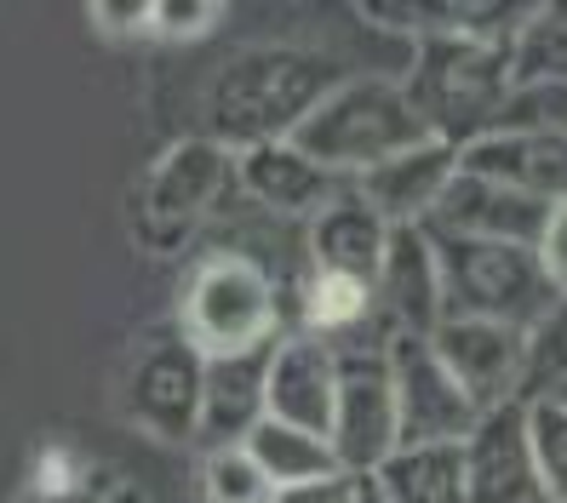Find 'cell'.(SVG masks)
I'll return each mask as SVG.
<instances>
[{"mask_svg": "<svg viewBox=\"0 0 567 503\" xmlns=\"http://www.w3.org/2000/svg\"><path fill=\"white\" fill-rule=\"evenodd\" d=\"M327 447H332V458H339L344 475H373V469L402 447V429H395L390 355L379 344L339 349V389H332Z\"/></svg>", "mask_w": 567, "mask_h": 503, "instance_id": "cell-6", "label": "cell"}, {"mask_svg": "<svg viewBox=\"0 0 567 503\" xmlns=\"http://www.w3.org/2000/svg\"><path fill=\"white\" fill-rule=\"evenodd\" d=\"M550 395H556V400H561V407H567V384H561V389H550Z\"/></svg>", "mask_w": 567, "mask_h": 503, "instance_id": "cell-34", "label": "cell"}, {"mask_svg": "<svg viewBox=\"0 0 567 503\" xmlns=\"http://www.w3.org/2000/svg\"><path fill=\"white\" fill-rule=\"evenodd\" d=\"M516 81H567V0H545L522 35L511 41Z\"/></svg>", "mask_w": 567, "mask_h": 503, "instance_id": "cell-25", "label": "cell"}, {"mask_svg": "<svg viewBox=\"0 0 567 503\" xmlns=\"http://www.w3.org/2000/svg\"><path fill=\"white\" fill-rule=\"evenodd\" d=\"M373 315L384 344L390 338H430L442 321V275H436V247L424 223L390 229V247L373 281Z\"/></svg>", "mask_w": 567, "mask_h": 503, "instance_id": "cell-12", "label": "cell"}, {"mask_svg": "<svg viewBox=\"0 0 567 503\" xmlns=\"http://www.w3.org/2000/svg\"><path fill=\"white\" fill-rule=\"evenodd\" d=\"M464 503H545L527 447V407L505 400L464 434Z\"/></svg>", "mask_w": 567, "mask_h": 503, "instance_id": "cell-13", "label": "cell"}, {"mask_svg": "<svg viewBox=\"0 0 567 503\" xmlns=\"http://www.w3.org/2000/svg\"><path fill=\"white\" fill-rule=\"evenodd\" d=\"M373 481L390 503H464V447H395Z\"/></svg>", "mask_w": 567, "mask_h": 503, "instance_id": "cell-21", "label": "cell"}, {"mask_svg": "<svg viewBox=\"0 0 567 503\" xmlns=\"http://www.w3.org/2000/svg\"><path fill=\"white\" fill-rule=\"evenodd\" d=\"M355 7H361L367 23L395 35V41L458 35V41L511 46L522 29L539 18L545 0H355Z\"/></svg>", "mask_w": 567, "mask_h": 503, "instance_id": "cell-10", "label": "cell"}, {"mask_svg": "<svg viewBox=\"0 0 567 503\" xmlns=\"http://www.w3.org/2000/svg\"><path fill=\"white\" fill-rule=\"evenodd\" d=\"M86 7H92V23L104 29V35L126 41V35H144L150 29L155 0H86Z\"/></svg>", "mask_w": 567, "mask_h": 503, "instance_id": "cell-31", "label": "cell"}, {"mask_svg": "<svg viewBox=\"0 0 567 503\" xmlns=\"http://www.w3.org/2000/svg\"><path fill=\"white\" fill-rule=\"evenodd\" d=\"M276 326H281L276 281L264 275V263H252L241 252H218L184 281L178 332H184V344L202 360L270 349Z\"/></svg>", "mask_w": 567, "mask_h": 503, "instance_id": "cell-5", "label": "cell"}, {"mask_svg": "<svg viewBox=\"0 0 567 503\" xmlns=\"http://www.w3.org/2000/svg\"><path fill=\"white\" fill-rule=\"evenodd\" d=\"M202 492H207V503H270V497H276L270 475L252 463L247 447H218V452H207V463H202Z\"/></svg>", "mask_w": 567, "mask_h": 503, "instance_id": "cell-28", "label": "cell"}, {"mask_svg": "<svg viewBox=\"0 0 567 503\" xmlns=\"http://www.w3.org/2000/svg\"><path fill=\"white\" fill-rule=\"evenodd\" d=\"M458 166L476 178L511 184L545 207H567V138H527V132H487L471 149H458Z\"/></svg>", "mask_w": 567, "mask_h": 503, "instance_id": "cell-19", "label": "cell"}, {"mask_svg": "<svg viewBox=\"0 0 567 503\" xmlns=\"http://www.w3.org/2000/svg\"><path fill=\"white\" fill-rule=\"evenodd\" d=\"M350 75H367V70H355L350 57L327 52V46H292V41L247 46L207 81V97H202L207 138L229 155L287 144L321 97L332 86H344Z\"/></svg>", "mask_w": 567, "mask_h": 503, "instance_id": "cell-1", "label": "cell"}, {"mask_svg": "<svg viewBox=\"0 0 567 503\" xmlns=\"http://www.w3.org/2000/svg\"><path fill=\"white\" fill-rule=\"evenodd\" d=\"M236 184L258 200V207H270V212H281V218H316L332 195L350 189V178L327 172V166L310 160L292 138L236 155Z\"/></svg>", "mask_w": 567, "mask_h": 503, "instance_id": "cell-17", "label": "cell"}, {"mask_svg": "<svg viewBox=\"0 0 567 503\" xmlns=\"http://www.w3.org/2000/svg\"><path fill=\"white\" fill-rule=\"evenodd\" d=\"M424 138L430 132L419 126V115L408 104L402 75H384V70H367V75H350L344 86H332L310 109V120L292 132V144L310 160H321L327 172H339L350 184L367 166L402 155Z\"/></svg>", "mask_w": 567, "mask_h": 503, "instance_id": "cell-3", "label": "cell"}, {"mask_svg": "<svg viewBox=\"0 0 567 503\" xmlns=\"http://www.w3.org/2000/svg\"><path fill=\"white\" fill-rule=\"evenodd\" d=\"M264 366L270 349L247 355H218L202 366V412H195V441L207 452L241 447L247 434L264 423Z\"/></svg>", "mask_w": 567, "mask_h": 503, "instance_id": "cell-18", "label": "cell"}, {"mask_svg": "<svg viewBox=\"0 0 567 503\" xmlns=\"http://www.w3.org/2000/svg\"><path fill=\"white\" fill-rule=\"evenodd\" d=\"M350 497H355V475H321V481L281 486L270 503H350Z\"/></svg>", "mask_w": 567, "mask_h": 503, "instance_id": "cell-32", "label": "cell"}, {"mask_svg": "<svg viewBox=\"0 0 567 503\" xmlns=\"http://www.w3.org/2000/svg\"><path fill=\"white\" fill-rule=\"evenodd\" d=\"M453 172H458V149L424 138V144H413V149H402V155L367 166L350 189H355L390 229H402V223H424L430 212H436V200H442V189L453 184Z\"/></svg>", "mask_w": 567, "mask_h": 503, "instance_id": "cell-16", "label": "cell"}, {"mask_svg": "<svg viewBox=\"0 0 567 503\" xmlns=\"http://www.w3.org/2000/svg\"><path fill=\"white\" fill-rule=\"evenodd\" d=\"M527 407V447H533V475H539L545 503H567V407L556 395H533Z\"/></svg>", "mask_w": 567, "mask_h": 503, "instance_id": "cell-24", "label": "cell"}, {"mask_svg": "<svg viewBox=\"0 0 567 503\" xmlns=\"http://www.w3.org/2000/svg\"><path fill=\"white\" fill-rule=\"evenodd\" d=\"M516 75H511V46L487 41H458V35H430L413 41L402 92L419 115V126L447 149H471L476 138L498 126Z\"/></svg>", "mask_w": 567, "mask_h": 503, "instance_id": "cell-2", "label": "cell"}, {"mask_svg": "<svg viewBox=\"0 0 567 503\" xmlns=\"http://www.w3.org/2000/svg\"><path fill=\"white\" fill-rule=\"evenodd\" d=\"M373 321H379L373 315V286L310 270V281H305V332H310V338L339 349V338H355V332L373 326ZM379 338H384V332H379Z\"/></svg>", "mask_w": 567, "mask_h": 503, "instance_id": "cell-23", "label": "cell"}, {"mask_svg": "<svg viewBox=\"0 0 567 503\" xmlns=\"http://www.w3.org/2000/svg\"><path fill=\"white\" fill-rule=\"evenodd\" d=\"M236 184V155L218 149L213 138H189V144H173L155 172L144 184V223L150 229H166V234H184L202 223L218 200Z\"/></svg>", "mask_w": 567, "mask_h": 503, "instance_id": "cell-11", "label": "cell"}, {"mask_svg": "<svg viewBox=\"0 0 567 503\" xmlns=\"http://www.w3.org/2000/svg\"><path fill=\"white\" fill-rule=\"evenodd\" d=\"M430 247H436V275H442V315L505 321L516 332H533L556 304V286L545 281L533 247L442 234V229H430Z\"/></svg>", "mask_w": 567, "mask_h": 503, "instance_id": "cell-4", "label": "cell"}, {"mask_svg": "<svg viewBox=\"0 0 567 503\" xmlns=\"http://www.w3.org/2000/svg\"><path fill=\"white\" fill-rule=\"evenodd\" d=\"M533 258H539L545 281H550L556 297H561V292H567V207H550L539 241H533Z\"/></svg>", "mask_w": 567, "mask_h": 503, "instance_id": "cell-30", "label": "cell"}, {"mask_svg": "<svg viewBox=\"0 0 567 503\" xmlns=\"http://www.w3.org/2000/svg\"><path fill=\"white\" fill-rule=\"evenodd\" d=\"M493 132H527V138H567V81H516Z\"/></svg>", "mask_w": 567, "mask_h": 503, "instance_id": "cell-26", "label": "cell"}, {"mask_svg": "<svg viewBox=\"0 0 567 503\" xmlns=\"http://www.w3.org/2000/svg\"><path fill=\"white\" fill-rule=\"evenodd\" d=\"M430 349L453 373V384L476 400V412H493L505 400H522V378H527V332L505 326V321H464V315H442L430 332Z\"/></svg>", "mask_w": 567, "mask_h": 503, "instance_id": "cell-9", "label": "cell"}, {"mask_svg": "<svg viewBox=\"0 0 567 503\" xmlns=\"http://www.w3.org/2000/svg\"><path fill=\"white\" fill-rule=\"evenodd\" d=\"M224 0H155L150 12V35L161 41H202L207 29L218 23Z\"/></svg>", "mask_w": 567, "mask_h": 503, "instance_id": "cell-29", "label": "cell"}, {"mask_svg": "<svg viewBox=\"0 0 567 503\" xmlns=\"http://www.w3.org/2000/svg\"><path fill=\"white\" fill-rule=\"evenodd\" d=\"M332 389H339V349L292 332V338L270 344V366H264V418L327 434L332 423Z\"/></svg>", "mask_w": 567, "mask_h": 503, "instance_id": "cell-14", "label": "cell"}, {"mask_svg": "<svg viewBox=\"0 0 567 503\" xmlns=\"http://www.w3.org/2000/svg\"><path fill=\"white\" fill-rule=\"evenodd\" d=\"M202 355L184 344V332H155L126 366V412L161 441H195V412H202Z\"/></svg>", "mask_w": 567, "mask_h": 503, "instance_id": "cell-8", "label": "cell"}, {"mask_svg": "<svg viewBox=\"0 0 567 503\" xmlns=\"http://www.w3.org/2000/svg\"><path fill=\"white\" fill-rule=\"evenodd\" d=\"M350 503H390V497L379 492V481H373V475H355V497H350Z\"/></svg>", "mask_w": 567, "mask_h": 503, "instance_id": "cell-33", "label": "cell"}, {"mask_svg": "<svg viewBox=\"0 0 567 503\" xmlns=\"http://www.w3.org/2000/svg\"><path fill=\"white\" fill-rule=\"evenodd\" d=\"M550 207L533 200L511 184H493V178H476V172H453V184L442 189L436 212L424 218V229H442V234H476V241H516V247H533L545 229Z\"/></svg>", "mask_w": 567, "mask_h": 503, "instance_id": "cell-15", "label": "cell"}, {"mask_svg": "<svg viewBox=\"0 0 567 503\" xmlns=\"http://www.w3.org/2000/svg\"><path fill=\"white\" fill-rule=\"evenodd\" d=\"M384 247H390V223L367 207L355 189L332 195L310 218V258H316L321 275H344V281L373 286L379 263H384Z\"/></svg>", "mask_w": 567, "mask_h": 503, "instance_id": "cell-20", "label": "cell"}, {"mask_svg": "<svg viewBox=\"0 0 567 503\" xmlns=\"http://www.w3.org/2000/svg\"><path fill=\"white\" fill-rule=\"evenodd\" d=\"M390 384H395V429L402 447H442L464 441L476 429V400L453 384V373L436 360L430 338H390Z\"/></svg>", "mask_w": 567, "mask_h": 503, "instance_id": "cell-7", "label": "cell"}, {"mask_svg": "<svg viewBox=\"0 0 567 503\" xmlns=\"http://www.w3.org/2000/svg\"><path fill=\"white\" fill-rule=\"evenodd\" d=\"M252 463L270 475V486H298V481H321V475H344L339 458H332L327 447V434H310V429H292V423H276V418H264L247 441Z\"/></svg>", "mask_w": 567, "mask_h": 503, "instance_id": "cell-22", "label": "cell"}, {"mask_svg": "<svg viewBox=\"0 0 567 503\" xmlns=\"http://www.w3.org/2000/svg\"><path fill=\"white\" fill-rule=\"evenodd\" d=\"M567 384V292L545 310V321L527 332V378H522V400L550 395Z\"/></svg>", "mask_w": 567, "mask_h": 503, "instance_id": "cell-27", "label": "cell"}]
</instances>
